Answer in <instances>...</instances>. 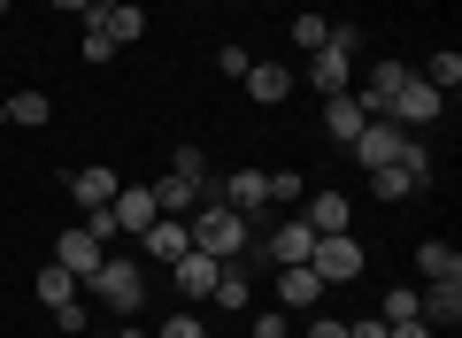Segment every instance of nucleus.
Wrapping results in <instances>:
<instances>
[{"label":"nucleus","instance_id":"nucleus-1","mask_svg":"<svg viewBox=\"0 0 462 338\" xmlns=\"http://www.w3.org/2000/svg\"><path fill=\"white\" fill-rule=\"evenodd\" d=\"M185 231H193V246H200V254H216V261H239V254L254 246V224H247L239 208H224V200H216V208H200Z\"/></svg>","mask_w":462,"mask_h":338},{"label":"nucleus","instance_id":"nucleus-2","mask_svg":"<svg viewBox=\"0 0 462 338\" xmlns=\"http://www.w3.org/2000/svg\"><path fill=\"white\" fill-rule=\"evenodd\" d=\"M85 292H100L116 315H139V307H147V277H139V261H124V254H100V269L85 277Z\"/></svg>","mask_w":462,"mask_h":338},{"label":"nucleus","instance_id":"nucleus-3","mask_svg":"<svg viewBox=\"0 0 462 338\" xmlns=\"http://www.w3.org/2000/svg\"><path fill=\"white\" fill-rule=\"evenodd\" d=\"M309 269L324 277V285H355V277L370 269V254H363V239H355V231H316Z\"/></svg>","mask_w":462,"mask_h":338},{"label":"nucleus","instance_id":"nucleus-4","mask_svg":"<svg viewBox=\"0 0 462 338\" xmlns=\"http://www.w3.org/2000/svg\"><path fill=\"white\" fill-rule=\"evenodd\" d=\"M409 139H416V131H401L393 115H370V123L355 131V161H363V169H385V161L409 154Z\"/></svg>","mask_w":462,"mask_h":338},{"label":"nucleus","instance_id":"nucleus-5","mask_svg":"<svg viewBox=\"0 0 462 338\" xmlns=\"http://www.w3.org/2000/svg\"><path fill=\"white\" fill-rule=\"evenodd\" d=\"M385 115H393L401 131H424V123H439V115H447V93H431L424 78H409V85L393 93V108H385Z\"/></svg>","mask_w":462,"mask_h":338},{"label":"nucleus","instance_id":"nucleus-6","mask_svg":"<svg viewBox=\"0 0 462 338\" xmlns=\"http://www.w3.org/2000/svg\"><path fill=\"white\" fill-rule=\"evenodd\" d=\"M185 246H193V231H185V215H154V224L139 231V254H147V261H162V269H170V261L185 254Z\"/></svg>","mask_w":462,"mask_h":338},{"label":"nucleus","instance_id":"nucleus-7","mask_svg":"<svg viewBox=\"0 0 462 338\" xmlns=\"http://www.w3.org/2000/svg\"><path fill=\"white\" fill-rule=\"evenodd\" d=\"M309 254H316V231L300 224V215H293V224H278V231L263 239V261H270V269H293V261H309Z\"/></svg>","mask_w":462,"mask_h":338},{"label":"nucleus","instance_id":"nucleus-8","mask_svg":"<svg viewBox=\"0 0 462 338\" xmlns=\"http://www.w3.org/2000/svg\"><path fill=\"white\" fill-rule=\"evenodd\" d=\"M85 23H93L108 47H132V39L147 32V8H139V0H124V8H85Z\"/></svg>","mask_w":462,"mask_h":338},{"label":"nucleus","instance_id":"nucleus-9","mask_svg":"<svg viewBox=\"0 0 462 338\" xmlns=\"http://www.w3.org/2000/svg\"><path fill=\"white\" fill-rule=\"evenodd\" d=\"M409 78H416V69L385 54V62L370 69V85H363V93H355V100H363V115H385V108H393V93H401V85H409Z\"/></svg>","mask_w":462,"mask_h":338},{"label":"nucleus","instance_id":"nucleus-10","mask_svg":"<svg viewBox=\"0 0 462 338\" xmlns=\"http://www.w3.org/2000/svg\"><path fill=\"white\" fill-rule=\"evenodd\" d=\"M100 254H108V246H100V239H93V231H85V224H78V231H62V239H54V261H62V269L78 277V285H85V277L100 269Z\"/></svg>","mask_w":462,"mask_h":338},{"label":"nucleus","instance_id":"nucleus-11","mask_svg":"<svg viewBox=\"0 0 462 338\" xmlns=\"http://www.w3.org/2000/svg\"><path fill=\"white\" fill-rule=\"evenodd\" d=\"M216 277H224V261H216V254H200V246H185V254L170 261V285H178V292H193V300H200V292H216Z\"/></svg>","mask_w":462,"mask_h":338},{"label":"nucleus","instance_id":"nucleus-12","mask_svg":"<svg viewBox=\"0 0 462 338\" xmlns=\"http://www.w3.org/2000/svg\"><path fill=\"white\" fill-rule=\"evenodd\" d=\"M416 323L455 331V323H462V285H416Z\"/></svg>","mask_w":462,"mask_h":338},{"label":"nucleus","instance_id":"nucleus-13","mask_svg":"<svg viewBox=\"0 0 462 338\" xmlns=\"http://www.w3.org/2000/svg\"><path fill=\"white\" fill-rule=\"evenodd\" d=\"M154 215H162V208H154L147 185H116V200H108V224H116V231H147Z\"/></svg>","mask_w":462,"mask_h":338},{"label":"nucleus","instance_id":"nucleus-14","mask_svg":"<svg viewBox=\"0 0 462 338\" xmlns=\"http://www.w3.org/2000/svg\"><path fill=\"white\" fill-rule=\"evenodd\" d=\"M224 208H239L254 224V215L270 208V178H263V169H231V178H224Z\"/></svg>","mask_w":462,"mask_h":338},{"label":"nucleus","instance_id":"nucleus-15","mask_svg":"<svg viewBox=\"0 0 462 338\" xmlns=\"http://www.w3.org/2000/svg\"><path fill=\"white\" fill-rule=\"evenodd\" d=\"M309 85H316L324 100H331V93H355V62H346L339 47H316V54H309Z\"/></svg>","mask_w":462,"mask_h":338},{"label":"nucleus","instance_id":"nucleus-16","mask_svg":"<svg viewBox=\"0 0 462 338\" xmlns=\"http://www.w3.org/2000/svg\"><path fill=\"white\" fill-rule=\"evenodd\" d=\"M324 300V277L309 269V261H293V269H278V307L293 315V307H316Z\"/></svg>","mask_w":462,"mask_h":338},{"label":"nucleus","instance_id":"nucleus-17","mask_svg":"<svg viewBox=\"0 0 462 338\" xmlns=\"http://www.w3.org/2000/svg\"><path fill=\"white\" fill-rule=\"evenodd\" d=\"M416 269H424V285H462V254L447 239H424L416 246Z\"/></svg>","mask_w":462,"mask_h":338},{"label":"nucleus","instance_id":"nucleus-18","mask_svg":"<svg viewBox=\"0 0 462 338\" xmlns=\"http://www.w3.org/2000/svg\"><path fill=\"white\" fill-rule=\"evenodd\" d=\"M216 307H231V315H239V307H254V277H247V254L239 261H224V277H216V292H208Z\"/></svg>","mask_w":462,"mask_h":338},{"label":"nucleus","instance_id":"nucleus-19","mask_svg":"<svg viewBox=\"0 0 462 338\" xmlns=\"http://www.w3.org/2000/svg\"><path fill=\"white\" fill-rule=\"evenodd\" d=\"M363 123H370V115H363V100H355V93H331L324 100V131L339 146H355V131H363Z\"/></svg>","mask_w":462,"mask_h":338},{"label":"nucleus","instance_id":"nucleus-20","mask_svg":"<svg viewBox=\"0 0 462 338\" xmlns=\"http://www.w3.org/2000/svg\"><path fill=\"white\" fill-rule=\"evenodd\" d=\"M300 224H309V231H346V224H355V200H346V193H331V185H324V193L309 200V215H300Z\"/></svg>","mask_w":462,"mask_h":338},{"label":"nucleus","instance_id":"nucleus-21","mask_svg":"<svg viewBox=\"0 0 462 338\" xmlns=\"http://www.w3.org/2000/svg\"><path fill=\"white\" fill-rule=\"evenodd\" d=\"M147 193H154V208H162V215H185L200 193H208V185H193V178H178V169H170V178H154Z\"/></svg>","mask_w":462,"mask_h":338},{"label":"nucleus","instance_id":"nucleus-22","mask_svg":"<svg viewBox=\"0 0 462 338\" xmlns=\"http://www.w3.org/2000/svg\"><path fill=\"white\" fill-rule=\"evenodd\" d=\"M239 85H247L254 100H285V93H293V69H285V62H247Z\"/></svg>","mask_w":462,"mask_h":338},{"label":"nucleus","instance_id":"nucleus-23","mask_svg":"<svg viewBox=\"0 0 462 338\" xmlns=\"http://www.w3.org/2000/svg\"><path fill=\"white\" fill-rule=\"evenodd\" d=\"M69 193H78V208H108L116 200V169H69Z\"/></svg>","mask_w":462,"mask_h":338},{"label":"nucleus","instance_id":"nucleus-24","mask_svg":"<svg viewBox=\"0 0 462 338\" xmlns=\"http://www.w3.org/2000/svg\"><path fill=\"white\" fill-rule=\"evenodd\" d=\"M47 115H54V100H47V93H8V100H0V123H23V131H39Z\"/></svg>","mask_w":462,"mask_h":338},{"label":"nucleus","instance_id":"nucleus-25","mask_svg":"<svg viewBox=\"0 0 462 338\" xmlns=\"http://www.w3.org/2000/svg\"><path fill=\"white\" fill-rule=\"evenodd\" d=\"M416 78H424L431 93H455V85H462V54H455V47H439L424 69H416Z\"/></svg>","mask_w":462,"mask_h":338},{"label":"nucleus","instance_id":"nucleus-26","mask_svg":"<svg viewBox=\"0 0 462 338\" xmlns=\"http://www.w3.org/2000/svg\"><path fill=\"white\" fill-rule=\"evenodd\" d=\"M78 292H85V285H78V277L62 269V261H47V269H39V300H47V307H69Z\"/></svg>","mask_w":462,"mask_h":338},{"label":"nucleus","instance_id":"nucleus-27","mask_svg":"<svg viewBox=\"0 0 462 338\" xmlns=\"http://www.w3.org/2000/svg\"><path fill=\"white\" fill-rule=\"evenodd\" d=\"M370 193H378V200H409V193H416V178L401 169V161H385V169H370Z\"/></svg>","mask_w":462,"mask_h":338},{"label":"nucleus","instance_id":"nucleus-28","mask_svg":"<svg viewBox=\"0 0 462 338\" xmlns=\"http://www.w3.org/2000/svg\"><path fill=\"white\" fill-rule=\"evenodd\" d=\"M324 39H331V32H324V16H316V8H300V16H293V47H309V54H316Z\"/></svg>","mask_w":462,"mask_h":338},{"label":"nucleus","instance_id":"nucleus-29","mask_svg":"<svg viewBox=\"0 0 462 338\" xmlns=\"http://www.w3.org/2000/svg\"><path fill=\"white\" fill-rule=\"evenodd\" d=\"M401 169H409V178H416V193H424V185H431V146H424V139H409V154H401Z\"/></svg>","mask_w":462,"mask_h":338},{"label":"nucleus","instance_id":"nucleus-30","mask_svg":"<svg viewBox=\"0 0 462 338\" xmlns=\"http://www.w3.org/2000/svg\"><path fill=\"white\" fill-rule=\"evenodd\" d=\"M170 169H178V178H193V185H208V161H200V146H178V154H170Z\"/></svg>","mask_w":462,"mask_h":338},{"label":"nucleus","instance_id":"nucleus-31","mask_svg":"<svg viewBox=\"0 0 462 338\" xmlns=\"http://www.w3.org/2000/svg\"><path fill=\"white\" fill-rule=\"evenodd\" d=\"M254 338H293V315H285V307H263V315H254Z\"/></svg>","mask_w":462,"mask_h":338},{"label":"nucleus","instance_id":"nucleus-32","mask_svg":"<svg viewBox=\"0 0 462 338\" xmlns=\"http://www.w3.org/2000/svg\"><path fill=\"white\" fill-rule=\"evenodd\" d=\"M247 62H254L247 47H216V69H224V78H247Z\"/></svg>","mask_w":462,"mask_h":338},{"label":"nucleus","instance_id":"nucleus-33","mask_svg":"<svg viewBox=\"0 0 462 338\" xmlns=\"http://www.w3.org/2000/svg\"><path fill=\"white\" fill-rule=\"evenodd\" d=\"M385 323H416V292H385Z\"/></svg>","mask_w":462,"mask_h":338},{"label":"nucleus","instance_id":"nucleus-34","mask_svg":"<svg viewBox=\"0 0 462 338\" xmlns=\"http://www.w3.org/2000/svg\"><path fill=\"white\" fill-rule=\"evenodd\" d=\"M154 338H208V331H200V315H170Z\"/></svg>","mask_w":462,"mask_h":338},{"label":"nucleus","instance_id":"nucleus-35","mask_svg":"<svg viewBox=\"0 0 462 338\" xmlns=\"http://www.w3.org/2000/svg\"><path fill=\"white\" fill-rule=\"evenodd\" d=\"M54 323H62V338H85V307L69 300V307H54Z\"/></svg>","mask_w":462,"mask_h":338},{"label":"nucleus","instance_id":"nucleus-36","mask_svg":"<svg viewBox=\"0 0 462 338\" xmlns=\"http://www.w3.org/2000/svg\"><path fill=\"white\" fill-rule=\"evenodd\" d=\"M385 338H439L431 323H385Z\"/></svg>","mask_w":462,"mask_h":338},{"label":"nucleus","instance_id":"nucleus-37","mask_svg":"<svg viewBox=\"0 0 462 338\" xmlns=\"http://www.w3.org/2000/svg\"><path fill=\"white\" fill-rule=\"evenodd\" d=\"M346 338H385V315H363V323H346Z\"/></svg>","mask_w":462,"mask_h":338},{"label":"nucleus","instance_id":"nucleus-38","mask_svg":"<svg viewBox=\"0 0 462 338\" xmlns=\"http://www.w3.org/2000/svg\"><path fill=\"white\" fill-rule=\"evenodd\" d=\"M309 338H346V323H339V315H316V323H309Z\"/></svg>","mask_w":462,"mask_h":338},{"label":"nucleus","instance_id":"nucleus-39","mask_svg":"<svg viewBox=\"0 0 462 338\" xmlns=\"http://www.w3.org/2000/svg\"><path fill=\"white\" fill-rule=\"evenodd\" d=\"M54 8H62V16H85V8H93V0H54Z\"/></svg>","mask_w":462,"mask_h":338},{"label":"nucleus","instance_id":"nucleus-40","mask_svg":"<svg viewBox=\"0 0 462 338\" xmlns=\"http://www.w3.org/2000/svg\"><path fill=\"white\" fill-rule=\"evenodd\" d=\"M116 338H147V331H139V323H124V331H116Z\"/></svg>","mask_w":462,"mask_h":338},{"label":"nucleus","instance_id":"nucleus-41","mask_svg":"<svg viewBox=\"0 0 462 338\" xmlns=\"http://www.w3.org/2000/svg\"><path fill=\"white\" fill-rule=\"evenodd\" d=\"M93 8H124V0H93Z\"/></svg>","mask_w":462,"mask_h":338},{"label":"nucleus","instance_id":"nucleus-42","mask_svg":"<svg viewBox=\"0 0 462 338\" xmlns=\"http://www.w3.org/2000/svg\"><path fill=\"white\" fill-rule=\"evenodd\" d=\"M8 8H16V0H0V16H8Z\"/></svg>","mask_w":462,"mask_h":338}]
</instances>
